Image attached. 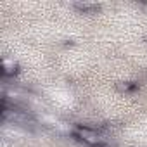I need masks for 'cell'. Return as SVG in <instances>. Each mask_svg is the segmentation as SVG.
Masks as SVG:
<instances>
[{
	"label": "cell",
	"instance_id": "1",
	"mask_svg": "<svg viewBox=\"0 0 147 147\" xmlns=\"http://www.w3.org/2000/svg\"><path fill=\"white\" fill-rule=\"evenodd\" d=\"M73 135H75L76 140L83 142V144L88 145V147H102V145L106 144L104 137H102L97 130L88 128V126H76L75 131H73Z\"/></svg>",
	"mask_w": 147,
	"mask_h": 147
},
{
	"label": "cell",
	"instance_id": "2",
	"mask_svg": "<svg viewBox=\"0 0 147 147\" xmlns=\"http://www.w3.org/2000/svg\"><path fill=\"white\" fill-rule=\"evenodd\" d=\"M75 9L76 11H80V12H85V14H95V12H99L100 11V5L99 4H90V2H78V4H75Z\"/></svg>",
	"mask_w": 147,
	"mask_h": 147
},
{
	"label": "cell",
	"instance_id": "3",
	"mask_svg": "<svg viewBox=\"0 0 147 147\" xmlns=\"http://www.w3.org/2000/svg\"><path fill=\"white\" fill-rule=\"evenodd\" d=\"M19 73V66L18 64H11V62H7L5 61V64H4V76H14V75H18Z\"/></svg>",
	"mask_w": 147,
	"mask_h": 147
},
{
	"label": "cell",
	"instance_id": "4",
	"mask_svg": "<svg viewBox=\"0 0 147 147\" xmlns=\"http://www.w3.org/2000/svg\"><path fill=\"white\" fill-rule=\"evenodd\" d=\"M116 88L119 92H133V90H137V83H133V82H121V83L116 85Z\"/></svg>",
	"mask_w": 147,
	"mask_h": 147
}]
</instances>
